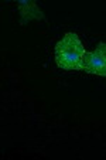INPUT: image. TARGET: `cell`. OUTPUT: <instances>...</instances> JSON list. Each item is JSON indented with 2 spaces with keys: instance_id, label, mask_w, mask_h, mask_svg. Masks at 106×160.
<instances>
[{
  "instance_id": "1",
  "label": "cell",
  "mask_w": 106,
  "mask_h": 160,
  "mask_svg": "<svg viewBox=\"0 0 106 160\" xmlns=\"http://www.w3.org/2000/svg\"><path fill=\"white\" fill-rule=\"evenodd\" d=\"M85 54L84 45L75 33H67L55 45V61L60 68L65 71H81L82 57Z\"/></svg>"
},
{
  "instance_id": "2",
  "label": "cell",
  "mask_w": 106,
  "mask_h": 160,
  "mask_svg": "<svg viewBox=\"0 0 106 160\" xmlns=\"http://www.w3.org/2000/svg\"><path fill=\"white\" fill-rule=\"evenodd\" d=\"M81 67L86 72L106 77V42H99L98 48L92 52L85 51Z\"/></svg>"
},
{
  "instance_id": "3",
  "label": "cell",
  "mask_w": 106,
  "mask_h": 160,
  "mask_svg": "<svg viewBox=\"0 0 106 160\" xmlns=\"http://www.w3.org/2000/svg\"><path fill=\"white\" fill-rule=\"evenodd\" d=\"M17 7L20 12V23L26 24L27 21L34 20V18H44V13L38 9L34 2L31 0H18L17 2Z\"/></svg>"
}]
</instances>
